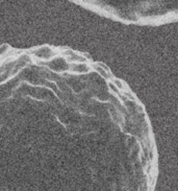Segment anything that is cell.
Masks as SVG:
<instances>
[{
	"label": "cell",
	"instance_id": "6da1fadb",
	"mask_svg": "<svg viewBox=\"0 0 178 191\" xmlns=\"http://www.w3.org/2000/svg\"><path fill=\"white\" fill-rule=\"evenodd\" d=\"M96 70H97V71L100 73V75L102 76L103 79H105V80H111V79H112V75H111V73H109L108 71H106L105 69H103V68L101 67L100 65L96 67Z\"/></svg>",
	"mask_w": 178,
	"mask_h": 191
},
{
	"label": "cell",
	"instance_id": "7a4b0ae2",
	"mask_svg": "<svg viewBox=\"0 0 178 191\" xmlns=\"http://www.w3.org/2000/svg\"><path fill=\"white\" fill-rule=\"evenodd\" d=\"M114 84H115V85L118 87V89H121V90H122V89H124L123 84H122L120 81H119V80H115V81H114Z\"/></svg>",
	"mask_w": 178,
	"mask_h": 191
},
{
	"label": "cell",
	"instance_id": "3957f363",
	"mask_svg": "<svg viewBox=\"0 0 178 191\" xmlns=\"http://www.w3.org/2000/svg\"><path fill=\"white\" fill-rule=\"evenodd\" d=\"M109 86H111V88H112V91L114 92V93H116V94H119V90H118V87L114 84V85H109Z\"/></svg>",
	"mask_w": 178,
	"mask_h": 191
}]
</instances>
